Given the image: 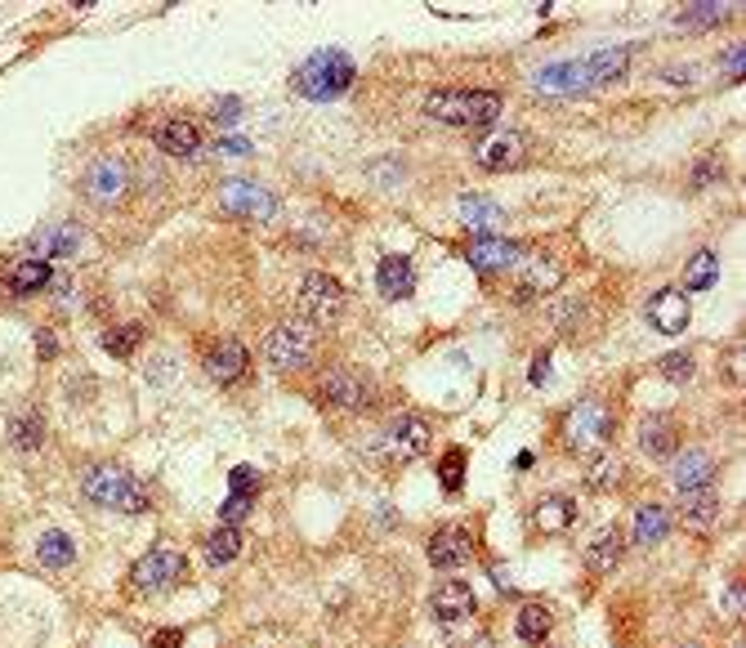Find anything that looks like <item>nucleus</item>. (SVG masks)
I'll use <instances>...</instances> for the list:
<instances>
[{
	"label": "nucleus",
	"mask_w": 746,
	"mask_h": 648,
	"mask_svg": "<svg viewBox=\"0 0 746 648\" xmlns=\"http://www.w3.org/2000/svg\"><path fill=\"white\" fill-rule=\"evenodd\" d=\"M572 519H577V505L563 501V497H545V501H537V510H532V523H537L541 532H568Z\"/></svg>",
	"instance_id": "29"
},
{
	"label": "nucleus",
	"mask_w": 746,
	"mask_h": 648,
	"mask_svg": "<svg viewBox=\"0 0 746 648\" xmlns=\"http://www.w3.org/2000/svg\"><path fill=\"white\" fill-rule=\"evenodd\" d=\"M246 514H251V497H237V492L224 505H219V519H224V528H237Z\"/></svg>",
	"instance_id": "40"
},
{
	"label": "nucleus",
	"mask_w": 746,
	"mask_h": 648,
	"mask_svg": "<svg viewBox=\"0 0 746 648\" xmlns=\"http://www.w3.org/2000/svg\"><path fill=\"white\" fill-rule=\"evenodd\" d=\"M720 175H724L720 157H702V161H697V166H693V188H711Z\"/></svg>",
	"instance_id": "42"
},
{
	"label": "nucleus",
	"mask_w": 746,
	"mask_h": 648,
	"mask_svg": "<svg viewBox=\"0 0 746 648\" xmlns=\"http://www.w3.org/2000/svg\"><path fill=\"white\" fill-rule=\"evenodd\" d=\"M36 349H41L45 358H54V349H59V345H54V336H50V331H41V336H36Z\"/></svg>",
	"instance_id": "48"
},
{
	"label": "nucleus",
	"mask_w": 746,
	"mask_h": 648,
	"mask_svg": "<svg viewBox=\"0 0 746 648\" xmlns=\"http://www.w3.org/2000/svg\"><path fill=\"white\" fill-rule=\"evenodd\" d=\"M724 519V501L711 497V492H688V505H684V528L693 532H706Z\"/></svg>",
	"instance_id": "25"
},
{
	"label": "nucleus",
	"mask_w": 746,
	"mask_h": 648,
	"mask_svg": "<svg viewBox=\"0 0 746 648\" xmlns=\"http://www.w3.org/2000/svg\"><path fill=\"white\" fill-rule=\"evenodd\" d=\"M228 479H233V492H237V497H255V492H260V474H255L251 465H237Z\"/></svg>",
	"instance_id": "41"
},
{
	"label": "nucleus",
	"mask_w": 746,
	"mask_h": 648,
	"mask_svg": "<svg viewBox=\"0 0 746 648\" xmlns=\"http://www.w3.org/2000/svg\"><path fill=\"white\" fill-rule=\"evenodd\" d=\"M237 108H242V103H237V99L215 103V121H219V126H233V121H237Z\"/></svg>",
	"instance_id": "45"
},
{
	"label": "nucleus",
	"mask_w": 746,
	"mask_h": 648,
	"mask_svg": "<svg viewBox=\"0 0 746 648\" xmlns=\"http://www.w3.org/2000/svg\"><path fill=\"white\" fill-rule=\"evenodd\" d=\"M666 532H671V514H666L662 505H639L630 541H635V546H657V541H666Z\"/></svg>",
	"instance_id": "22"
},
{
	"label": "nucleus",
	"mask_w": 746,
	"mask_h": 648,
	"mask_svg": "<svg viewBox=\"0 0 746 648\" xmlns=\"http://www.w3.org/2000/svg\"><path fill=\"white\" fill-rule=\"evenodd\" d=\"M322 398H331V403H340V407H367L371 403V380L340 367L322 380Z\"/></svg>",
	"instance_id": "17"
},
{
	"label": "nucleus",
	"mask_w": 746,
	"mask_h": 648,
	"mask_svg": "<svg viewBox=\"0 0 746 648\" xmlns=\"http://www.w3.org/2000/svg\"><path fill=\"white\" fill-rule=\"evenodd\" d=\"M36 559H41L45 568H68L76 559V541L68 537V532H59V528L41 532V541H36Z\"/></svg>",
	"instance_id": "28"
},
{
	"label": "nucleus",
	"mask_w": 746,
	"mask_h": 648,
	"mask_svg": "<svg viewBox=\"0 0 746 648\" xmlns=\"http://www.w3.org/2000/svg\"><path fill=\"white\" fill-rule=\"evenodd\" d=\"M456 215H461L465 228H492L496 219H505L501 202H492V197H478V193H465L461 202H456Z\"/></svg>",
	"instance_id": "27"
},
{
	"label": "nucleus",
	"mask_w": 746,
	"mask_h": 648,
	"mask_svg": "<svg viewBox=\"0 0 746 648\" xmlns=\"http://www.w3.org/2000/svg\"><path fill=\"white\" fill-rule=\"evenodd\" d=\"M639 447H644L648 456H671L679 447V434H675L671 416H648V421L639 425Z\"/></svg>",
	"instance_id": "24"
},
{
	"label": "nucleus",
	"mask_w": 746,
	"mask_h": 648,
	"mask_svg": "<svg viewBox=\"0 0 746 648\" xmlns=\"http://www.w3.org/2000/svg\"><path fill=\"white\" fill-rule=\"evenodd\" d=\"M425 112L434 121H443V126L478 130V126H492L505 112V103H501V94H492V90H434L425 99Z\"/></svg>",
	"instance_id": "1"
},
{
	"label": "nucleus",
	"mask_w": 746,
	"mask_h": 648,
	"mask_svg": "<svg viewBox=\"0 0 746 648\" xmlns=\"http://www.w3.org/2000/svg\"><path fill=\"white\" fill-rule=\"evenodd\" d=\"M219 211L242 215V219H277L282 202L264 184H255V179H228L219 188Z\"/></svg>",
	"instance_id": "7"
},
{
	"label": "nucleus",
	"mask_w": 746,
	"mask_h": 648,
	"mask_svg": "<svg viewBox=\"0 0 746 648\" xmlns=\"http://www.w3.org/2000/svg\"><path fill=\"white\" fill-rule=\"evenodd\" d=\"M537 85L541 90H554V94H577V90H590V68L586 59L581 63H550V68L537 72Z\"/></svg>",
	"instance_id": "19"
},
{
	"label": "nucleus",
	"mask_w": 746,
	"mask_h": 648,
	"mask_svg": "<svg viewBox=\"0 0 746 648\" xmlns=\"http://www.w3.org/2000/svg\"><path fill=\"white\" fill-rule=\"evenodd\" d=\"M729 371H733V380H742V345L733 349V358H729Z\"/></svg>",
	"instance_id": "50"
},
{
	"label": "nucleus",
	"mask_w": 746,
	"mask_h": 648,
	"mask_svg": "<svg viewBox=\"0 0 746 648\" xmlns=\"http://www.w3.org/2000/svg\"><path fill=\"white\" fill-rule=\"evenodd\" d=\"M666 81H684V85H693L697 76H693V68H684V72H679V68H671V72H666Z\"/></svg>",
	"instance_id": "49"
},
{
	"label": "nucleus",
	"mask_w": 746,
	"mask_h": 648,
	"mask_svg": "<svg viewBox=\"0 0 746 648\" xmlns=\"http://www.w3.org/2000/svg\"><path fill=\"white\" fill-rule=\"evenodd\" d=\"M157 148L170 152V157H197L202 152V130L184 117H170L157 126Z\"/></svg>",
	"instance_id": "18"
},
{
	"label": "nucleus",
	"mask_w": 746,
	"mask_h": 648,
	"mask_svg": "<svg viewBox=\"0 0 746 648\" xmlns=\"http://www.w3.org/2000/svg\"><path fill=\"white\" fill-rule=\"evenodd\" d=\"M617 483H621V461L612 452H599L595 461H590V470H586V488L604 492V488H617Z\"/></svg>",
	"instance_id": "35"
},
{
	"label": "nucleus",
	"mask_w": 746,
	"mask_h": 648,
	"mask_svg": "<svg viewBox=\"0 0 746 648\" xmlns=\"http://www.w3.org/2000/svg\"><path fill=\"white\" fill-rule=\"evenodd\" d=\"M300 313L309 318V327H336L344 313V291L331 273H309L300 282Z\"/></svg>",
	"instance_id": "6"
},
{
	"label": "nucleus",
	"mask_w": 746,
	"mask_h": 648,
	"mask_svg": "<svg viewBox=\"0 0 746 648\" xmlns=\"http://www.w3.org/2000/svg\"><path fill=\"white\" fill-rule=\"evenodd\" d=\"M662 376L675 380V385L693 380V354H666V358H662Z\"/></svg>",
	"instance_id": "39"
},
{
	"label": "nucleus",
	"mask_w": 746,
	"mask_h": 648,
	"mask_svg": "<svg viewBox=\"0 0 746 648\" xmlns=\"http://www.w3.org/2000/svg\"><path fill=\"white\" fill-rule=\"evenodd\" d=\"M429 447V425L420 421V416H398V421H389V430L380 434V452L389 456V461H416V456H425Z\"/></svg>",
	"instance_id": "10"
},
{
	"label": "nucleus",
	"mask_w": 746,
	"mask_h": 648,
	"mask_svg": "<svg viewBox=\"0 0 746 648\" xmlns=\"http://www.w3.org/2000/svg\"><path fill=\"white\" fill-rule=\"evenodd\" d=\"M715 278H720V255H715V251H697L693 260H688V269H684V295L688 291H706Z\"/></svg>",
	"instance_id": "32"
},
{
	"label": "nucleus",
	"mask_w": 746,
	"mask_h": 648,
	"mask_svg": "<svg viewBox=\"0 0 746 648\" xmlns=\"http://www.w3.org/2000/svg\"><path fill=\"white\" fill-rule=\"evenodd\" d=\"M353 76H358V68H353V59L344 50H318L295 68L291 85L304 94V99L327 103V99H340V94L349 90Z\"/></svg>",
	"instance_id": "2"
},
{
	"label": "nucleus",
	"mask_w": 746,
	"mask_h": 648,
	"mask_svg": "<svg viewBox=\"0 0 746 648\" xmlns=\"http://www.w3.org/2000/svg\"><path fill=\"white\" fill-rule=\"evenodd\" d=\"M528 380H532V385H545V380H550V358L541 354L537 362H532V376Z\"/></svg>",
	"instance_id": "47"
},
{
	"label": "nucleus",
	"mask_w": 746,
	"mask_h": 648,
	"mask_svg": "<svg viewBox=\"0 0 746 648\" xmlns=\"http://www.w3.org/2000/svg\"><path fill=\"white\" fill-rule=\"evenodd\" d=\"M206 371H210V380H219V385H233V380L246 371V349L237 345V340H224L219 349H210Z\"/></svg>",
	"instance_id": "23"
},
{
	"label": "nucleus",
	"mask_w": 746,
	"mask_h": 648,
	"mask_svg": "<svg viewBox=\"0 0 746 648\" xmlns=\"http://www.w3.org/2000/svg\"><path fill=\"white\" fill-rule=\"evenodd\" d=\"M523 157H528V135H523V130H501V135L483 139V144L474 148V161L483 170H510V166H519Z\"/></svg>",
	"instance_id": "11"
},
{
	"label": "nucleus",
	"mask_w": 746,
	"mask_h": 648,
	"mask_svg": "<svg viewBox=\"0 0 746 648\" xmlns=\"http://www.w3.org/2000/svg\"><path fill=\"white\" fill-rule=\"evenodd\" d=\"M461 461H465V452H461V447H452V452H447V461H443V483H447V488H461Z\"/></svg>",
	"instance_id": "43"
},
{
	"label": "nucleus",
	"mask_w": 746,
	"mask_h": 648,
	"mask_svg": "<svg viewBox=\"0 0 746 648\" xmlns=\"http://www.w3.org/2000/svg\"><path fill=\"white\" fill-rule=\"evenodd\" d=\"M519 260H523V246L510 242V237H474L470 242V264L478 273L505 269V264H519Z\"/></svg>",
	"instance_id": "16"
},
{
	"label": "nucleus",
	"mask_w": 746,
	"mask_h": 648,
	"mask_svg": "<svg viewBox=\"0 0 746 648\" xmlns=\"http://www.w3.org/2000/svg\"><path fill=\"white\" fill-rule=\"evenodd\" d=\"M76 246H81V228H76L72 219H59V224L41 228V233L32 237L36 260H50V255H76Z\"/></svg>",
	"instance_id": "20"
},
{
	"label": "nucleus",
	"mask_w": 746,
	"mask_h": 648,
	"mask_svg": "<svg viewBox=\"0 0 746 648\" xmlns=\"http://www.w3.org/2000/svg\"><path fill=\"white\" fill-rule=\"evenodd\" d=\"M612 412L604 403H577L568 416H563V447L572 452H590V447L608 443L612 438Z\"/></svg>",
	"instance_id": "4"
},
{
	"label": "nucleus",
	"mask_w": 746,
	"mask_h": 648,
	"mask_svg": "<svg viewBox=\"0 0 746 648\" xmlns=\"http://www.w3.org/2000/svg\"><path fill=\"white\" fill-rule=\"evenodd\" d=\"M684 648H697V644H684Z\"/></svg>",
	"instance_id": "51"
},
{
	"label": "nucleus",
	"mask_w": 746,
	"mask_h": 648,
	"mask_svg": "<svg viewBox=\"0 0 746 648\" xmlns=\"http://www.w3.org/2000/svg\"><path fill=\"white\" fill-rule=\"evenodd\" d=\"M81 492L94 505H103V510H121V514H143L152 505L148 488H143L135 474L121 470V465H94L81 479Z\"/></svg>",
	"instance_id": "3"
},
{
	"label": "nucleus",
	"mask_w": 746,
	"mask_h": 648,
	"mask_svg": "<svg viewBox=\"0 0 746 648\" xmlns=\"http://www.w3.org/2000/svg\"><path fill=\"white\" fill-rule=\"evenodd\" d=\"M554 287H559V269L545 264L541 255H532L528 269H523V282H519V300H528V295H537V291H554Z\"/></svg>",
	"instance_id": "33"
},
{
	"label": "nucleus",
	"mask_w": 746,
	"mask_h": 648,
	"mask_svg": "<svg viewBox=\"0 0 746 648\" xmlns=\"http://www.w3.org/2000/svg\"><path fill=\"white\" fill-rule=\"evenodd\" d=\"M474 559V537L465 528H443L429 541V564L434 568H461Z\"/></svg>",
	"instance_id": "14"
},
{
	"label": "nucleus",
	"mask_w": 746,
	"mask_h": 648,
	"mask_svg": "<svg viewBox=\"0 0 746 648\" xmlns=\"http://www.w3.org/2000/svg\"><path fill=\"white\" fill-rule=\"evenodd\" d=\"M9 438H14L18 452H36V447L45 443V421H41V412H18L14 421H9Z\"/></svg>",
	"instance_id": "31"
},
{
	"label": "nucleus",
	"mask_w": 746,
	"mask_h": 648,
	"mask_svg": "<svg viewBox=\"0 0 746 648\" xmlns=\"http://www.w3.org/2000/svg\"><path fill=\"white\" fill-rule=\"evenodd\" d=\"M318 358V331L309 322H286L269 336V362L277 371H300Z\"/></svg>",
	"instance_id": "5"
},
{
	"label": "nucleus",
	"mask_w": 746,
	"mask_h": 648,
	"mask_svg": "<svg viewBox=\"0 0 746 648\" xmlns=\"http://www.w3.org/2000/svg\"><path fill=\"white\" fill-rule=\"evenodd\" d=\"M715 456L711 452H684V456H675V465H671V483L679 492H706L711 488V479H715Z\"/></svg>",
	"instance_id": "13"
},
{
	"label": "nucleus",
	"mask_w": 746,
	"mask_h": 648,
	"mask_svg": "<svg viewBox=\"0 0 746 648\" xmlns=\"http://www.w3.org/2000/svg\"><path fill=\"white\" fill-rule=\"evenodd\" d=\"M184 644V631H157L152 635V648H179Z\"/></svg>",
	"instance_id": "46"
},
{
	"label": "nucleus",
	"mask_w": 746,
	"mask_h": 648,
	"mask_svg": "<svg viewBox=\"0 0 746 648\" xmlns=\"http://www.w3.org/2000/svg\"><path fill=\"white\" fill-rule=\"evenodd\" d=\"M188 573V559L179 555V550H152V555H143L135 568H130V581H135V590H148V595H157V590H170L179 586Z\"/></svg>",
	"instance_id": "9"
},
{
	"label": "nucleus",
	"mask_w": 746,
	"mask_h": 648,
	"mask_svg": "<svg viewBox=\"0 0 746 648\" xmlns=\"http://www.w3.org/2000/svg\"><path fill=\"white\" fill-rule=\"evenodd\" d=\"M429 608H434L438 622H465V617L474 613V590L470 581H443V586L434 590V599H429Z\"/></svg>",
	"instance_id": "15"
},
{
	"label": "nucleus",
	"mask_w": 746,
	"mask_h": 648,
	"mask_svg": "<svg viewBox=\"0 0 746 648\" xmlns=\"http://www.w3.org/2000/svg\"><path fill=\"white\" fill-rule=\"evenodd\" d=\"M376 278H380V291H385L389 300H403V295L416 291V269H411L407 255H385Z\"/></svg>",
	"instance_id": "21"
},
{
	"label": "nucleus",
	"mask_w": 746,
	"mask_h": 648,
	"mask_svg": "<svg viewBox=\"0 0 746 648\" xmlns=\"http://www.w3.org/2000/svg\"><path fill=\"white\" fill-rule=\"evenodd\" d=\"M621 550H626V541H621L617 528L599 532V537L586 546V568H590V573H612V568H617V559H621Z\"/></svg>",
	"instance_id": "26"
},
{
	"label": "nucleus",
	"mask_w": 746,
	"mask_h": 648,
	"mask_svg": "<svg viewBox=\"0 0 746 648\" xmlns=\"http://www.w3.org/2000/svg\"><path fill=\"white\" fill-rule=\"evenodd\" d=\"M724 68H729L733 76H742V68H746V45L742 41L729 45V54H724Z\"/></svg>",
	"instance_id": "44"
},
{
	"label": "nucleus",
	"mask_w": 746,
	"mask_h": 648,
	"mask_svg": "<svg viewBox=\"0 0 746 648\" xmlns=\"http://www.w3.org/2000/svg\"><path fill=\"white\" fill-rule=\"evenodd\" d=\"M41 287H50V264L45 260H23L9 273V291L14 295H36Z\"/></svg>",
	"instance_id": "30"
},
{
	"label": "nucleus",
	"mask_w": 746,
	"mask_h": 648,
	"mask_svg": "<svg viewBox=\"0 0 746 648\" xmlns=\"http://www.w3.org/2000/svg\"><path fill=\"white\" fill-rule=\"evenodd\" d=\"M139 340H143V327L139 322H126V327H117V331L103 336V349H108L112 358H130L139 349Z\"/></svg>",
	"instance_id": "37"
},
{
	"label": "nucleus",
	"mask_w": 746,
	"mask_h": 648,
	"mask_svg": "<svg viewBox=\"0 0 746 648\" xmlns=\"http://www.w3.org/2000/svg\"><path fill=\"white\" fill-rule=\"evenodd\" d=\"M519 635L528 644H541L550 635V608L545 604H523L519 608Z\"/></svg>",
	"instance_id": "36"
},
{
	"label": "nucleus",
	"mask_w": 746,
	"mask_h": 648,
	"mask_svg": "<svg viewBox=\"0 0 746 648\" xmlns=\"http://www.w3.org/2000/svg\"><path fill=\"white\" fill-rule=\"evenodd\" d=\"M126 184H130V170L126 161L117 157H94L90 166L81 170V193L90 197L94 206H112L126 197Z\"/></svg>",
	"instance_id": "8"
},
{
	"label": "nucleus",
	"mask_w": 746,
	"mask_h": 648,
	"mask_svg": "<svg viewBox=\"0 0 746 648\" xmlns=\"http://www.w3.org/2000/svg\"><path fill=\"white\" fill-rule=\"evenodd\" d=\"M206 555H210V564H233V559L242 555V532L219 523V528L206 537Z\"/></svg>",
	"instance_id": "34"
},
{
	"label": "nucleus",
	"mask_w": 746,
	"mask_h": 648,
	"mask_svg": "<svg viewBox=\"0 0 746 648\" xmlns=\"http://www.w3.org/2000/svg\"><path fill=\"white\" fill-rule=\"evenodd\" d=\"M648 322H653L662 336H679V331L693 322V309H688V295L684 291H675V287H666V291H657L653 300H648Z\"/></svg>",
	"instance_id": "12"
},
{
	"label": "nucleus",
	"mask_w": 746,
	"mask_h": 648,
	"mask_svg": "<svg viewBox=\"0 0 746 648\" xmlns=\"http://www.w3.org/2000/svg\"><path fill=\"white\" fill-rule=\"evenodd\" d=\"M724 14H729L724 5H715V0H702V5L684 9V14H679V23H688V27H711V23H720Z\"/></svg>",
	"instance_id": "38"
}]
</instances>
